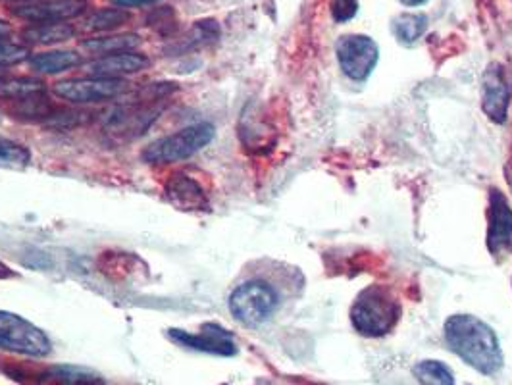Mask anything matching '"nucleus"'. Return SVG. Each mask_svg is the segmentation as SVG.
<instances>
[{
  "label": "nucleus",
  "instance_id": "obj_1",
  "mask_svg": "<svg viewBox=\"0 0 512 385\" xmlns=\"http://www.w3.org/2000/svg\"><path fill=\"white\" fill-rule=\"evenodd\" d=\"M449 349L480 374L491 376L503 366V353L495 332L476 316L455 314L445 322Z\"/></svg>",
  "mask_w": 512,
  "mask_h": 385
},
{
  "label": "nucleus",
  "instance_id": "obj_2",
  "mask_svg": "<svg viewBox=\"0 0 512 385\" xmlns=\"http://www.w3.org/2000/svg\"><path fill=\"white\" fill-rule=\"evenodd\" d=\"M174 91L172 83H158L139 91L133 99L120 104L108 118L106 129L118 139H135L151 128L162 112V101Z\"/></svg>",
  "mask_w": 512,
  "mask_h": 385
},
{
  "label": "nucleus",
  "instance_id": "obj_3",
  "mask_svg": "<svg viewBox=\"0 0 512 385\" xmlns=\"http://www.w3.org/2000/svg\"><path fill=\"white\" fill-rule=\"evenodd\" d=\"M401 316V307L395 297L380 285L366 287L351 308V322L355 330L368 337H380L393 330Z\"/></svg>",
  "mask_w": 512,
  "mask_h": 385
},
{
  "label": "nucleus",
  "instance_id": "obj_4",
  "mask_svg": "<svg viewBox=\"0 0 512 385\" xmlns=\"http://www.w3.org/2000/svg\"><path fill=\"white\" fill-rule=\"evenodd\" d=\"M216 129L212 124H193L180 129L176 133H170L166 137H160L153 141L141 158L149 164L166 166V164H178L183 160H189L191 156L203 151L206 145L214 139Z\"/></svg>",
  "mask_w": 512,
  "mask_h": 385
},
{
  "label": "nucleus",
  "instance_id": "obj_5",
  "mask_svg": "<svg viewBox=\"0 0 512 385\" xmlns=\"http://www.w3.org/2000/svg\"><path fill=\"white\" fill-rule=\"evenodd\" d=\"M278 305L280 299L274 287L258 280L237 285L228 301L231 316L247 328H256L270 320Z\"/></svg>",
  "mask_w": 512,
  "mask_h": 385
},
{
  "label": "nucleus",
  "instance_id": "obj_6",
  "mask_svg": "<svg viewBox=\"0 0 512 385\" xmlns=\"http://www.w3.org/2000/svg\"><path fill=\"white\" fill-rule=\"evenodd\" d=\"M0 349L26 357H47L52 351L51 339L35 324L20 314L0 310Z\"/></svg>",
  "mask_w": 512,
  "mask_h": 385
},
{
  "label": "nucleus",
  "instance_id": "obj_7",
  "mask_svg": "<svg viewBox=\"0 0 512 385\" xmlns=\"http://www.w3.org/2000/svg\"><path fill=\"white\" fill-rule=\"evenodd\" d=\"M128 91V83L124 79L112 77H76L64 79L54 85V93L72 104H97L112 101Z\"/></svg>",
  "mask_w": 512,
  "mask_h": 385
},
{
  "label": "nucleus",
  "instance_id": "obj_8",
  "mask_svg": "<svg viewBox=\"0 0 512 385\" xmlns=\"http://www.w3.org/2000/svg\"><path fill=\"white\" fill-rule=\"evenodd\" d=\"M337 60L345 76L364 81L378 64V45L366 35H345L337 41Z\"/></svg>",
  "mask_w": 512,
  "mask_h": 385
},
{
  "label": "nucleus",
  "instance_id": "obj_9",
  "mask_svg": "<svg viewBox=\"0 0 512 385\" xmlns=\"http://www.w3.org/2000/svg\"><path fill=\"white\" fill-rule=\"evenodd\" d=\"M487 247L493 257L512 255V208L501 191H491L487 212Z\"/></svg>",
  "mask_w": 512,
  "mask_h": 385
},
{
  "label": "nucleus",
  "instance_id": "obj_10",
  "mask_svg": "<svg viewBox=\"0 0 512 385\" xmlns=\"http://www.w3.org/2000/svg\"><path fill=\"white\" fill-rule=\"evenodd\" d=\"M87 6V0H33L14 6L12 14L31 24H56L79 18Z\"/></svg>",
  "mask_w": 512,
  "mask_h": 385
},
{
  "label": "nucleus",
  "instance_id": "obj_11",
  "mask_svg": "<svg viewBox=\"0 0 512 385\" xmlns=\"http://www.w3.org/2000/svg\"><path fill=\"white\" fill-rule=\"evenodd\" d=\"M168 334L176 343H180L187 349L203 351L210 355H222V357H231L237 353L233 335L218 324H205L199 334H191L183 330H170Z\"/></svg>",
  "mask_w": 512,
  "mask_h": 385
},
{
  "label": "nucleus",
  "instance_id": "obj_12",
  "mask_svg": "<svg viewBox=\"0 0 512 385\" xmlns=\"http://www.w3.org/2000/svg\"><path fill=\"white\" fill-rule=\"evenodd\" d=\"M511 104V87L507 83L505 72L499 64H491L484 74V97L482 108L489 120L495 124H505Z\"/></svg>",
  "mask_w": 512,
  "mask_h": 385
},
{
  "label": "nucleus",
  "instance_id": "obj_13",
  "mask_svg": "<svg viewBox=\"0 0 512 385\" xmlns=\"http://www.w3.org/2000/svg\"><path fill=\"white\" fill-rule=\"evenodd\" d=\"M89 76L112 77V79H122V77L139 74L149 68V58L141 52H118V54H106L91 60L87 66Z\"/></svg>",
  "mask_w": 512,
  "mask_h": 385
},
{
  "label": "nucleus",
  "instance_id": "obj_14",
  "mask_svg": "<svg viewBox=\"0 0 512 385\" xmlns=\"http://www.w3.org/2000/svg\"><path fill=\"white\" fill-rule=\"evenodd\" d=\"M164 193H166V199L180 210L189 212V210H203L208 206V197L201 181L195 180L185 172L172 174L164 185Z\"/></svg>",
  "mask_w": 512,
  "mask_h": 385
},
{
  "label": "nucleus",
  "instance_id": "obj_15",
  "mask_svg": "<svg viewBox=\"0 0 512 385\" xmlns=\"http://www.w3.org/2000/svg\"><path fill=\"white\" fill-rule=\"evenodd\" d=\"M35 385H106L103 378L79 366H52L47 368Z\"/></svg>",
  "mask_w": 512,
  "mask_h": 385
},
{
  "label": "nucleus",
  "instance_id": "obj_16",
  "mask_svg": "<svg viewBox=\"0 0 512 385\" xmlns=\"http://www.w3.org/2000/svg\"><path fill=\"white\" fill-rule=\"evenodd\" d=\"M83 64L81 54L76 51L39 52L29 58V66L45 76H56L68 70H74Z\"/></svg>",
  "mask_w": 512,
  "mask_h": 385
},
{
  "label": "nucleus",
  "instance_id": "obj_17",
  "mask_svg": "<svg viewBox=\"0 0 512 385\" xmlns=\"http://www.w3.org/2000/svg\"><path fill=\"white\" fill-rule=\"evenodd\" d=\"M76 35V29L66 22L56 24H31L22 31L24 41L29 45H56L66 43Z\"/></svg>",
  "mask_w": 512,
  "mask_h": 385
},
{
  "label": "nucleus",
  "instance_id": "obj_18",
  "mask_svg": "<svg viewBox=\"0 0 512 385\" xmlns=\"http://www.w3.org/2000/svg\"><path fill=\"white\" fill-rule=\"evenodd\" d=\"M220 37V26L214 20H203V22H195V26L191 27L178 43H174L168 51L183 54L185 51H193V49H201L210 43H214Z\"/></svg>",
  "mask_w": 512,
  "mask_h": 385
},
{
  "label": "nucleus",
  "instance_id": "obj_19",
  "mask_svg": "<svg viewBox=\"0 0 512 385\" xmlns=\"http://www.w3.org/2000/svg\"><path fill=\"white\" fill-rule=\"evenodd\" d=\"M47 93V85L35 77H8L0 79V99L4 101H26L29 97H37Z\"/></svg>",
  "mask_w": 512,
  "mask_h": 385
},
{
  "label": "nucleus",
  "instance_id": "obj_20",
  "mask_svg": "<svg viewBox=\"0 0 512 385\" xmlns=\"http://www.w3.org/2000/svg\"><path fill=\"white\" fill-rule=\"evenodd\" d=\"M141 39L133 33H122V35H106V37H93L83 41V49L97 56L106 54H118V52H131L137 49Z\"/></svg>",
  "mask_w": 512,
  "mask_h": 385
},
{
  "label": "nucleus",
  "instance_id": "obj_21",
  "mask_svg": "<svg viewBox=\"0 0 512 385\" xmlns=\"http://www.w3.org/2000/svg\"><path fill=\"white\" fill-rule=\"evenodd\" d=\"M58 108L52 104L51 99L47 97V93L43 95H37V97H29L26 101H18L14 103L12 108V118H18V120H24V122H49L54 112Z\"/></svg>",
  "mask_w": 512,
  "mask_h": 385
},
{
  "label": "nucleus",
  "instance_id": "obj_22",
  "mask_svg": "<svg viewBox=\"0 0 512 385\" xmlns=\"http://www.w3.org/2000/svg\"><path fill=\"white\" fill-rule=\"evenodd\" d=\"M129 20H131V14H129L128 10H124V8H104V10H99V12H93L85 20L83 27L87 31H97V33L106 31L108 33V31H114L118 27L126 26Z\"/></svg>",
  "mask_w": 512,
  "mask_h": 385
},
{
  "label": "nucleus",
  "instance_id": "obj_23",
  "mask_svg": "<svg viewBox=\"0 0 512 385\" xmlns=\"http://www.w3.org/2000/svg\"><path fill=\"white\" fill-rule=\"evenodd\" d=\"M414 376L420 385H455L453 372L439 360H422L414 366Z\"/></svg>",
  "mask_w": 512,
  "mask_h": 385
},
{
  "label": "nucleus",
  "instance_id": "obj_24",
  "mask_svg": "<svg viewBox=\"0 0 512 385\" xmlns=\"http://www.w3.org/2000/svg\"><path fill=\"white\" fill-rule=\"evenodd\" d=\"M428 27V18L424 14H401L393 20L391 29L401 43L418 41Z\"/></svg>",
  "mask_w": 512,
  "mask_h": 385
},
{
  "label": "nucleus",
  "instance_id": "obj_25",
  "mask_svg": "<svg viewBox=\"0 0 512 385\" xmlns=\"http://www.w3.org/2000/svg\"><path fill=\"white\" fill-rule=\"evenodd\" d=\"M0 160L12 164H27L31 160V153L24 145L0 135Z\"/></svg>",
  "mask_w": 512,
  "mask_h": 385
},
{
  "label": "nucleus",
  "instance_id": "obj_26",
  "mask_svg": "<svg viewBox=\"0 0 512 385\" xmlns=\"http://www.w3.org/2000/svg\"><path fill=\"white\" fill-rule=\"evenodd\" d=\"M147 22H149V26L154 27L162 35H172L174 29H176V16H174V10L170 6L154 10L153 14L147 18Z\"/></svg>",
  "mask_w": 512,
  "mask_h": 385
},
{
  "label": "nucleus",
  "instance_id": "obj_27",
  "mask_svg": "<svg viewBox=\"0 0 512 385\" xmlns=\"http://www.w3.org/2000/svg\"><path fill=\"white\" fill-rule=\"evenodd\" d=\"M29 49L26 45H16L10 41H0V66H12L29 60Z\"/></svg>",
  "mask_w": 512,
  "mask_h": 385
},
{
  "label": "nucleus",
  "instance_id": "obj_28",
  "mask_svg": "<svg viewBox=\"0 0 512 385\" xmlns=\"http://www.w3.org/2000/svg\"><path fill=\"white\" fill-rule=\"evenodd\" d=\"M359 12V0H332L333 20L343 24L357 16Z\"/></svg>",
  "mask_w": 512,
  "mask_h": 385
},
{
  "label": "nucleus",
  "instance_id": "obj_29",
  "mask_svg": "<svg viewBox=\"0 0 512 385\" xmlns=\"http://www.w3.org/2000/svg\"><path fill=\"white\" fill-rule=\"evenodd\" d=\"M118 8H124V10H129V8H147V6H154V4H158L160 0H112Z\"/></svg>",
  "mask_w": 512,
  "mask_h": 385
},
{
  "label": "nucleus",
  "instance_id": "obj_30",
  "mask_svg": "<svg viewBox=\"0 0 512 385\" xmlns=\"http://www.w3.org/2000/svg\"><path fill=\"white\" fill-rule=\"evenodd\" d=\"M10 31H12V27L8 22H4V20H0V41L4 39V37H8L10 35Z\"/></svg>",
  "mask_w": 512,
  "mask_h": 385
},
{
  "label": "nucleus",
  "instance_id": "obj_31",
  "mask_svg": "<svg viewBox=\"0 0 512 385\" xmlns=\"http://www.w3.org/2000/svg\"><path fill=\"white\" fill-rule=\"evenodd\" d=\"M399 2H401V4H405V6H410V8H412V6H420V4H424L426 0H399Z\"/></svg>",
  "mask_w": 512,
  "mask_h": 385
},
{
  "label": "nucleus",
  "instance_id": "obj_32",
  "mask_svg": "<svg viewBox=\"0 0 512 385\" xmlns=\"http://www.w3.org/2000/svg\"><path fill=\"white\" fill-rule=\"evenodd\" d=\"M509 183H511V189H512V174H511V178H509Z\"/></svg>",
  "mask_w": 512,
  "mask_h": 385
}]
</instances>
